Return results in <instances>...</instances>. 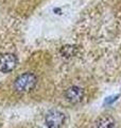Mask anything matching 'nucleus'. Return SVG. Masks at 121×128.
Here are the masks:
<instances>
[{"mask_svg":"<svg viewBox=\"0 0 121 128\" xmlns=\"http://www.w3.org/2000/svg\"><path fill=\"white\" fill-rule=\"evenodd\" d=\"M36 82H37V78L33 73H25L16 78L14 88L18 93H27L34 89Z\"/></svg>","mask_w":121,"mask_h":128,"instance_id":"nucleus-1","label":"nucleus"},{"mask_svg":"<svg viewBox=\"0 0 121 128\" xmlns=\"http://www.w3.org/2000/svg\"><path fill=\"white\" fill-rule=\"evenodd\" d=\"M45 121L48 128H60L65 122V115L59 110H51L47 113Z\"/></svg>","mask_w":121,"mask_h":128,"instance_id":"nucleus-2","label":"nucleus"},{"mask_svg":"<svg viewBox=\"0 0 121 128\" xmlns=\"http://www.w3.org/2000/svg\"><path fill=\"white\" fill-rule=\"evenodd\" d=\"M17 58L13 54H4L0 56V72L10 73L16 67Z\"/></svg>","mask_w":121,"mask_h":128,"instance_id":"nucleus-3","label":"nucleus"},{"mask_svg":"<svg viewBox=\"0 0 121 128\" xmlns=\"http://www.w3.org/2000/svg\"><path fill=\"white\" fill-rule=\"evenodd\" d=\"M65 97L70 104H78L80 102H82V99L84 97V92L81 88L73 86L68 88L66 90Z\"/></svg>","mask_w":121,"mask_h":128,"instance_id":"nucleus-4","label":"nucleus"},{"mask_svg":"<svg viewBox=\"0 0 121 128\" xmlns=\"http://www.w3.org/2000/svg\"><path fill=\"white\" fill-rule=\"evenodd\" d=\"M115 120L108 114H104L97 120L96 126L97 128H115Z\"/></svg>","mask_w":121,"mask_h":128,"instance_id":"nucleus-5","label":"nucleus"},{"mask_svg":"<svg viewBox=\"0 0 121 128\" xmlns=\"http://www.w3.org/2000/svg\"><path fill=\"white\" fill-rule=\"evenodd\" d=\"M74 49H76L75 46H64L60 50V52L63 54L64 57H71L74 54Z\"/></svg>","mask_w":121,"mask_h":128,"instance_id":"nucleus-6","label":"nucleus"},{"mask_svg":"<svg viewBox=\"0 0 121 128\" xmlns=\"http://www.w3.org/2000/svg\"><path fill=\"white\" fill-rule=\"evenodd\" d=\"M118 97H119V95H117V96H113V97L107 98L106 100H105V102H106V104H112L113 102H115V100H116V99L118 98Z\"/></svg>","mask_w":121,"mask_h":128,"instance_id":"nucleus-7","label":"nucleus"}]
</instances>
